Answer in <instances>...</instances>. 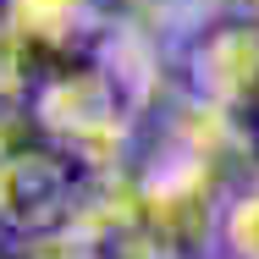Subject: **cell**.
Masks as SVG:
<instances>
[{
    "label": "cell",
    "mask_w": 259,
    "mask_h": 259,
    "mask_svg": "<svg viewBox=\"0 0 259 259\" xmlns=\"http://www.w3.org/2000/svg\"><path fill=\"white\" fill-rule=\"evenodd\" d=\"M232 248L237 254H248V259H259V193H248L243 204L232 209Z\"/></svg>",
    "instance_id": "1"
}]
</instances>
